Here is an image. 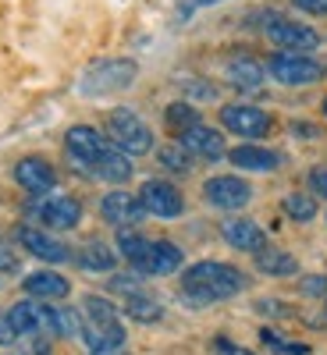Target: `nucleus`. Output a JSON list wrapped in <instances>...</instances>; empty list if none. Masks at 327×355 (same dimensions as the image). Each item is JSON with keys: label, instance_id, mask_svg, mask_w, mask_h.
I'll use <instances>...</instances> for the list:
<instances>
[{"label": "nucleus", "instance_id": "13", "mask_svg": "<svg viewBox=\"0 0 327 355\" xmlns=\"http://www.w3.org/2000/svg\"><path fill=\"white\" fill-rule=\"evenodd\" d=\"M221 234H224V242L235 245V249H242V252H260L267 245L263 239V231L256 220H246V217H231L221 224Z\"/></svg>", "mask_w": 327, "mask_h": 355}, {"label": "nucleus", "instance_id": "7", "mask_svg": "<svg viewBox=\"0 0 327 355\" xmlns=\"http://www.w3.org/2000/svg\"><path fill=\"white\" fill-rule=\"evenodd\" d=\"M8 320L11 327L18 331V338H36V334H53V309L43 306V302H18L8 309Z\"/></svg>", "mask_w": 327, "mask_h": 355}, {"label": "nucleus", "instance_id": "10", "mask_svg": "<svg viewBox=\"0 0 327 355\" xmlns=\"http://www.w3.org/2000/svg\"><path fill=\"white\" fill-rule=\"evenodd\" d=\"M267 40L274 46H281L285 53H303V50H317L320 46V36L313 33L310 25H299V21H274L267 25Z\"/></svg>", "mask_w": 327, "mask_h": 355}, {"label": "nucleus", "instance_id": "9", "mask_svg": "<svg viewBox=\"0 0 327 355\" xmlns=\"http://www.w3.org/2000/svg\"><path fill=\"white\" fill-rule=\"evenodd\" d=\"M139 202H142V210L153 214V217H178L185 210L182 192H178L171 182H146L142 192H139Z\"/></svg>", "mask_w": 327, "mask_h": 355}, {"label": "nucleus", "instance_id": "11", "mask_svg": "<svg viewBox=\"0 0 327 355\" xmlns=\"http://www.w3.org/2000/svg\"><path fill=\"white\" fill-rule=\"evenodd\" d=\"M100 214H103V220L107 224H139L142 220V202H139V196H132V192H110V196H103V202H100Z\"/></svg>", "mask_w": 327, "mask_h": 355}, {"label": "nucleus", "instance_id": "26", "mask_svg": "<svg viewBox=\"0 0 327 355\" xmlns=\"http://www.w3.org/2000/svg\"><path fill=\"white\" fill-rule=\"evenodd\" d=\"M285 214L295 220V224H306V220H313L317 217V199L313 196H303V192H292V196H285Z\"/></svg>", "mask_w": 327, "mask_h": 355}, {"label": "nucleus", "instance_id": "33", "mask_svg": "<svg viewBox=\"0 0 327 355\" xmlns=\"http://www.w3.org/2000/svg\"><path fill=\"white\" fill-rule=\"evenodd\" d=\"M256 309H260L263 316H288V306H285V302H278V299H260V302H256Z\"/></svg>", "mask_w": 327, "mask_h": 355}, {"label": "nucleus", "instance_id": "3", "mask_svg": "<svg viewBox=\"0 0 327 355\" xmlns=\"http://www.w3.org/2000/svg\"><path fill=\"white\" fill-rule=\"evenodd\" d=\"M107 132H110L114 150H121L125 157H142V153L153 150V132L146 128V121L128 107L114 110L107 117Z\"/></svg>", "mask_w": 327, "mask_h": 355}, {"label": "nucleus", "instance_id": "4", "mask_svg": "<svg viewBox=\"0 0 327 355\" xmlns=\"http://www.w3.org/2000/svg\"><path fill=\"white\" fill-rule=\"evenodd\" d=\"M267 71L285 85H313L324 78V64L306 53H274L267 61Z\"/></svg>", "mask_w": 327, "mask_h": 355}, {"label": "nucleus", "instance_id": "27", "mask_svg": "<svg viewBox=\"0 0 327 355\" xmlns=\"http://www.w3.org/2000/svg\"><path fill=\"white\" fill-rule=\"evenodd\" d=\"M164 117H167V128L182 132V135H185L189 128H196V125H199V110H196L192 103H171Z\"/></svg>", "mask_w": 327, "mask_h": 355}, {"label": "nucleus", "instance_id": "18", "mask_svg": "<svg viewBox=\"0 0 327 355\" xmlns=\"http://www.w3.org/2000/svg\"><path fill=\"white\" fill-rule=\"evenodd\" d=\"M228 157L242 171H274L281 164V157L274 150H263V146H239V150H231Z\"/></svg>", "mask_w": 327, "mask_h": 355}, {"label": "nucleus", "instance_id": "8", "mask_svg": "<svg viewBox=\"0 0 327 355\" xmlns=\"http://www.w3.org/2000/svg\"><path fill=\"white\" fill-rule=\"evenodd\" d=\"M221 125L235 135L260 139V135H267V128H271V117H267V110L249 107V103H228V107H221Z\"/></svg>", "mask_w": 327, "mask_h": 355}, {"label": "nucleus", "instance_id": "14", "mask_svg": "<svg viewBox=\"0 0 327 355\" xmlns=\"http://www.w3.org/2000/svg\"><path fill=\"white\" fill-rule=\"evenodd\" d=\"M40 220L50 224V227H57V231H68V227H75L82 220V206L72 196H50L40 206Z\"/></svg>", "mask_w": 327, "mask_h": 355}, {"label": "nucleus", "instance_id": "12", "mask_svg": "<svg viewBox=\"0 0 327 355\" xmlns=\"http://www.w3.org/2000/svg\"><path fill=\"white\" fill-rule=\"evenodd\" d=\"M15 178H18V185H22L25 192H33V196H47V192L53 189V182H57L53 167H50L47 160H40V157H25V160H18Z\"/></svg>", "mask_w": 327, "mask_h": 355}, {"label": "nucleus", "instance_id": "24", "mask_svg": "<svg viewBox=\"0 0 327 355\" xmlns=\"http://www.w3.org/2000/svg\"><path fill=\"white\" fill-rule=\"evenodd\" d=\"M150 245L153 242H146L142 234H135V231H121V234H117V252H121L135 270H142L146 256H150Z\"/></svg>", "mask_w": 327, "mask_h": 355}, {"label": "nucleus", "instance_id": "40", "mask_svg": "<svg viewBox=\"0 0 327 355\" xmlns=\"http://www.w3.org/2000/svg\"><path fill=\"white\" fill-rule=\"evenodd\" d=\"M324 114H327V100H324Z\"/></svg>", "mask_w": 327, "mask_h": 355}, {"label": "nucleus", "instance_id": "34", "mask_svg": "<svg viewBox=\"0 0 327 355\" xmlns=\"http://www.w3.org/2000/svg\"><path fill=\"white\" fill-rule=\"evenodd\" d=\"M214 348H217V355H253L249 348H239V345H231L228 338H217V345H214Z\"/></svg>", "mask_w": 327, "mask_h": 355}, {"label": "nucleus", "instance_id": "28", "mask_svg": "<svg viewBox=\"0 0 327 355\" xmlns=\"http://www.w3.org/2000/svg\"><path fill=\"white\" fill-rule=\"evenodd\" d=\"M82 316L75 313V309H68V306H61V309H53V334L57 338H82Z\"/></svg>", "mask_w": 327, "mask_h": 355}, {"label": "nucleus", "instance_id": "17", "mask_svg": "<svg viewBox=\"0 0 327 355\" xmlns=\"http://www.w3.org/2000/svg\"><path fill=\"white\" fill-rule=\"evenodd\" d=\"M22 284H25V291L33 295V299H65V295L72 291V284H68L61 274H53V270L28 274Z\"/></svg>", "mask_w": 327, "mask_h": 355}, {"label": "nucleus", "instance_id": "31", "mask_svg": "<svg viewBox=\"0 0 327 355\" xmlns=\"http://www.w3.org/2000/svg\"><path fill=\"white\" fill-rule=\"evenodd\" d=\"M299 288H303V295H310V299H324L327 295V277L324 274H310V277L299 281Z\"/></svg>", "mask_w": 327, "mask_h": 355}, {"label": "nucleus", "instance_id": "1", "mask_svg": "<svg viewBox=\"0 0 327 355\" xmlns=\"http://www.w3.org/2000/svg\"><path fill=\"white\" fill-rule=\"evenodd\" d=\"M246 274L231 263H214V259H203L196 266L182 274V295L196 306H206V302H217V299H231L246 288Z\"/></svg>", "mask_w": 327, "mask_h": 355}, {"label": "nucleus", "instance_id": "16", "mask_svg": "<svg viewBox=\"0 0 327 355\" xmlns=\"http://www.w3.org/2000/svg\"><path fill=\"white\" fill-rule=\"evenodd\" d=\"M178 142H182L192 157H206V160H217V157H224V139H221V132H217V128L196 125V128H189V132H185L182 139H178Z\"/></svg>", "mask_w": 327, "mask_h": 355}, {"label": "nucleus", "instance_id": "29", "mask_svg": "<svg viewBox=\"0 0 327 355\" xmlns=\"http://www.w3.org/2000/svg\"><path fill=\"white\" fill-rule=\"evenodd\" d=\"M125 313H128L132 320H139V323H157V320L164 316L160 302H153V299H142V295H132V299L125 302Z\"/></svg>", "mask_w": 327, "mask_h": 355}, {"label": "nucleus", "instance_id": "36", "mask_svg": "<svg viewBox=\"0 0 327 355\" xmlns=\"http://www.w3.org/2000/svg\"><path fill=\"white\" fill-rule=\"evenodd\" d=\"M11 341H18V331L11 327L8 316H0V345H11Z\"/></svg>", "mask_w": 327, "mask_h": 355}, {"label": "nucleus", "instance_id": "39", "mask_svg": "<svg viewBox=\"0 0 327 355\" xmlns=\"http://www.w3.org/2000/svg\"><path fill=\"white\" fill-rule=\"evenodd\" d=\"M89 355H128L125 348H103V352H89Z\"/></svg>", "mask_w": 327, "mask_h": 355}, {"label": "nucleus", "instance_id": "37", "mask_svg": "<svg viewBox=\"0 0 327 355\" xmlns=\"http://www.w3.org/2000/svg\"><path fill=\"white\" fill-rule=\"evenodd\" d=\"M310 185H313V189H317L320 196H327V171H324V167L310 174Z\"/></svg>", "mask_w": 327, "mask_h": 355}, {"label": "nucleus", "instance_id": "38", "mask_svg": "<svg viewBox=\"0 0 327 355\" xmlns=\"http://www.w3.org/2000/svg\"><path fill=\"white\" fill-rule=\"evenodd\" d=\"M0 270H4V274H15V270H18V259H15L8 249H0Z\"/></svg>", "mask_w": 327, "mask_h": 355}, {"label": "nucleus", "instance_id": "23", "mask_svg": "<svg viewBox=\"0 0 327 355\" xmlns=\"http://www.w3.org/2000/svg\"><path fill=\"white\" fill-rule=\"evenodd\" d=\"M114 263H117V252L107 249L103 242H89V245L82 249V256H78V266H82V270H97V274L114 270Z\"/></svg>", "mask_w": 327, "mask_h": 355}, {"label": "nucleus", "instance_id": "5", "mask_svg": "<svg viewBox=\"0 0 327 355\" xmlns=\"http://www.w3.org/2000/svg\"><path fill=\"white\" fill-rule=\"evenodd\" d=\"M203 196H206L210 206H217V210H242V206L253 199V189L235 174H217L203 185Z\"/></svg>", "mask_w": 327, "mask_h": 355}, {"label": "nucleus", "instance_id": "35", "mask_svg": "<svg viewBox=\"0 0 327 355\" xmlns=\"http://www.w3.org/2000/svg\"><path fill=\"white\" fill-rule=\"evenodd\" d=\"M295 8H303V11H310V15H324L327 11V0H292Z\"/></svg>", "mask_w": 327, "mask_h": 355}, {"label": "nucleus", "instance_id": "20", "mask_svg": "<svg viewBox=\"0 0 327 355\" xmlns=\"http://www.w3.org/2000/svg\"><path fill=\"white\" fill-rule=\"evenodd\" d=\"M89 174H97V178H103V182H114V185H121V182H128V178H132V164H128V157L121 153V150H114V146H110V150L93 164V171H89Z\"/></svg>", "mask_w": 327, "mask_h": 355}, {"label": "nucleus", "instance_id": "32", "mask_svg": "<svg viewBox=\"0 0 327 355\" xmlns=\"http://www.w3.org/2000/svg\"><path fill=\"white\" fill-rule=\"evenodd\" d=\"M107 284H110V291H125L128 299H132V295H139V284H142V281L132 277V274H114Z\"/></svg>", "mask_w": 327, "mask_h": 355}, {"label": "nucleus", "instance_id": "22", "mask_svg": "<svg viewBox=\"0 0 327 355\" xmlns=\"http://www.w3.org/2000/svg\"><path fill=\"white\" fill-rule=\"evenodd\" d=\"M228 82L235 89H246V93H253V89H260L263 82V68L256 61H249V57H239V61L228 64Z\"/></svg>", "mask_w": 327, "mask_h": 355}, {"label": "nucleus", "instance_id": "19", "mask_svg": "<svg viewBox=\"0 0 327 355\" xmlns=\"http://www.w3.org/2000/svg\"><path fill=\"white\" fill-rule=\"evenodd\" d=\"M178 266H182V249L171 242H153L150 256L142 263V274H174Z\"/></svg>", "mask_w": 327, "mask_h": 355}, {"label": "nucleus", "instance_id": "21", "mask_svg": "<svg viewBox=\"0 0 327 355\" xmlns=\"http://www.w3.org/2000/svg\"><path fill=\"white\" fill-rule=\"evenodd\" d=\"M256 256V270L260 274H271V277H288V274H295L299 270V263H295V256L292 252H285V249H260V252H253Z\"/></svg>", "mask_w": 327, "mask_h": 355}, {"label": "nucleus", "instance_id": "30", "mask_svg": "<svg viewBox=\"0 0 327 355\" xmlns=\"http://www.w3.org/2000/svg\"><path fill=\"white\" fill-rule=\"evenodd\" d=\"M160 164L167 171H174V174H185L192 167V153L185 150L182 142H171V146H164V150H160Z\"/></svg>", "mask_w": 327, "mask_h": 355}, {"label": "nucleus", "instance_id": "41", "mask_svg": "<svg viewBox=\"0 0 327 355\" xmlns=\"http://www.w3.org/2000/svg\"><path fill=\"white\" fill-rule=\"evenodd\" d=\"M324 313H327V306H324Z\"/></svg>", "mask_w": 327, "mask_h": 355}, {"label": "nucleus", "instance_id": "6", "mask_svg": "<svg viewBox=\"0 0 327 355\" xmlns=\"http://www.w3.org/2000/svg\"><path fill=\"white\" fill-rule=\"evenodd\" d=\"M65 146H68V157H72L78 167H89V171H93V164L110 150V142H107L97 128H89V125H75V128H68Z\"/></svg>", "mask_w": 327, "mask_h": 355}, {"label": "nucleus", "instance_id": "2", "mask_svg": "<svg viewBox=\"0 0 327 355\" xmlns=\"http://www.w3.org/2000/svg\"><path fill=\"white\" fill-rule=\"evenodd\" d=\"M139 75V64L128 61V57H103V61H93L82 75V93H117V89H128Z\"/></svg>", "mask_w": 327, "mask_h": 355}, {"label": "nucleus", "instance_id": "15", "mask_svg": "<svg viewBox=\"0 0 327 355\" xmlns=\"http://www.w3.org/2000/svg\"><path fill=\"white\" fill-rule=\"evenodd\" d=\"M18 242L33 252L36 259H43V263H65L72 252H68V245H61L57 239H50L47 231H36V227H22L18 231Z\"/></svg>", "mask_w": 327, "mask_h": 355}, {"label": "nucleus", "instance_id": "25", "mask_svg": "<svg viewBox=\"0 0 327 355\" xmlns=\"http://www.w3.org/2000/svg\"><path fill=\"white\" fill-rule=\"evenodd\" d=\"M82 309H85V316H89L93 327H117V309L107 299H100V295H85Z\"/></svg>", "mask_w": 327, "mask_h": 355}]
</instances>
